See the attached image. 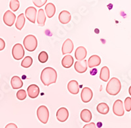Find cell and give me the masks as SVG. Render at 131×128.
I'll list each match as a JSON object with an SVG mask.
<instances>
[{
    "label": "cell",
    "instance_id": "obj_2",
    "mask_svg": "<svg viewBox=\"0 0 131 128\" xmlns=\"http://www.w3.org/2000/svg\"><path fill=\"white\" fill-rule=\"evenodd\" d=\"M121 89V84L119 79L113 77L106 86V92L111 95H116Z\"/></svg>",
    "mask_w": 131,
    "mask_h": 128
},
{
    "label": "cell",
    "instance_id": "obj_16",
    "mask_svg": "<svg viewBox=\"0 0 131 128\" xmlns=\"http://www.w3.org/2000/svg\"><path fill=\"white\" fill-rule=\"evenodd\" d=\"M68 89L71 94L73 95L78 94L79 92V85L78 81L75 80L70 81L68 84Z\"/></svg>",
    "mask_w": 131,
    "mask_h": 128
},
{
    "label": "cell",
    "instance_id": "obj_20",
    "mask_svg": "<svg viewBox=\"0 0 131 128\" xmlns=\"http://www.w3.org/2000/svg\"><path fill=\"white\" fill-rule=\"evenodd\" d=\"M45 12L49 18H52L56 12L55 5L52 3H49L45 6Z\"/></svg>",
    "mask_w": 131,
    "mask_h": 128
},
{
    "label": "cell",
    "instance_id": "obj_30",
    "mask_svg": "<svg viewBox=\"0 0 131 128\" xmlns=\"http://www.w3.org/2000/svg\"><path fill=\"white\" fill-rule=\"evenodd\" d=\"M125 109L127 112L131 110V98L128 97L125 100Z\"/></svg>",
    "mask_w": 131,
    "mask_h": 128
},
{
    "label": "cell",
    "instance_id": "obj_5",
    "mask_svg": "<svg viewBox=\"0 0 131 128\" xmlns=\"http://www.w3.org/2000/svg\"><path fill=\"white\" fill-rule=\"evenodd\" d=\"M24 50L23 45L20 43H17L14 45L12 49V55L13 58L16 60H20L24 57Z\"/></svg>",
    "mask_w": 131,
    "mask_h": 128
},
{
    "label": "cell",
    "instance_id": "obj_23",
    "mask_svg": "<svg viewBox=\"0 0 131 128\" xmlns=\"http://www.w3.org/2000/svg\"><path fill=\"white\" fill-rule=\"evenodd\" d=\"M100 79L104 82H107V81L110 79V70H109L108 67H106V66H104L101 69Z\"/></svg>",
    "mask_w": 131,
    "mask_h": 128
},
{
    "label": "cell",
    "instance_id": "obj_27",
    "mask_svg": "<svg viewBox=\"0 0 131 128\" xmlns=\"http://www.w3.org/2000/svg\"><path fill=\"white\" fill-rule=\"evenodd\" d=\"M48 59H49V56L45 51H42L39 53V56H38V60H39V62L42 63H46Z\"/></svg>",
    "mask_w": 131,
    "mask_h": 128
},
{
    "label": "cell",
    "instance_id": "obj_28",
    "mask_svg": "<svg viewBox=\"0 0 131 128\" xmlns=\"http://www.w3.org/2000/svg\"><path fill=\"white\" fill-rule=\"evenodd\" d=\"M9 6H10V9L15 12L18 10L20 7V2L18 0H12L10 1V3H9Z\"/></svg>",
    "mask_w": 131,
    "mask_h": 128
},
{
    "label": "cell",
    "instance_id": "obj_4",
    "mask_svg": "<svg viewBox=\"0 0 131 128\" xmlns=\"http://www.w3.org/2000/svg\"><path fill=\"white\" fill-rule=\"evenodd\" d=\"M37 118L41 123L45 124L47 123L49 118V111L45 105L40 106L37 110Z\"/></svg>",
    "mask_w": 131,
    "mask_h": 128
},
{
    "label": "cell",
    "instance_id": "obj_6",
    "mask_svg": "<svg viewBox=\"0 0 131 128\" xmlns=\"http://www.w3.org/2000/svg\"><path fill=\"white\" fill-rule=\"evenodd\" d=\"M113 112L116 116H123L125 114V110L123 108V103L121 100L117 99L115 101L113 105Z\"/></svg>",
    "mask_w": 131,
    "mask_h": 128
},
{
    "label": "cell",
    "instance_id": "obj_18",
    "mask_svg": "<svg viewBox=\"0 0 131 128\" xmlns=\"http://www.w3.org/2000/svg\"><path fill=\"white\" fill-rule=\"evenodd\" d=\"M10 84H11L12 88L15 89L21 88L23 86V81H22L20 78L18 76H14L11 79Z\"/></svg>",
    "mask_w": 131,
    "mask_h": 128
},
{
    "label": "cell",
    "instance_id": "obj_29",
    "mask_svg": "<svg viewBox=\"0 0 131 128\" xmlns=\"http://www.w3.org/2000/svg\"><path fill=\"white\" fill-rule=\"evenodd\" d=\"M26 92L24 89H20L16 93V97L19 100H24L26 98Z\"/></svg>",
    "mask_w": 131,
    "mask_h": 128
},
{
    "label": "cell",
    "instance_id": "obj_17",
    "mask_svg": "<svg viewBox=\"0 0 131 128\" xmlns=\"http://www.w3.org/2000/svg\"><path fill=\"white\" fill-rule=\"evenodd\" d=\"M100 63H101V58L97 55L91 56L87 61V66L90 68L98 66Z\"/></svg>",
    "mask_w": 131,
    "mask_h": 128
},
{
    "label": "cell",
    "instance_id": "obj_25",
    "mask_svg": "<svg viewBox=\"0 0 131 128\" xmlns=\"http://www.w3.org/2000/svg\"><path fill=\"white\" fill-rule=\"evenodd\" d=\"M24 24H25V17H24V14L22 13L18 15L16 23H15V25L18 30H21L24 27Z\"/></svg>",
    "mask_w": 131,
    "mask_h": 128
},
{
    "label": "cell",
    "instance_id": "obj_34",
    "mask_svg": "<svg viewBox=\"0 0 131 128\" xmlns=\"http://www.w3.org/2000/svg\"><path fill=\"white\" fill-rule=\"evenodd\" d=\"M5 128H18V127H17V125L15 124L10 123V124H8Z\"/></svg>",
    "mask_w": 131,
    "mask_h": 128
},
{
    "label": "cell",
    "instance_id": "obj_13",
    "mask_svg": "<svg viewBox=\"0 0 131 128\" xmlns=\"http://www.w3.org/2000/svg\"><path fill=\"white\" fill-rule=\"evenodd\" d=\"M39 88L36 84L30 85L27 88V92L28 96L31 99H35L38 97L39 94Z\"/></svg>",
    "mask_w": 131,
    "mask_h": 128
},
{
    "label": "cell",
    "instance_id": "obj_35",
    "mask_svg": "<svg viewBox=\"0 0 131 128\" xmlns=\"http://www.w3.org/2000/svg\"><path fill=\"white\" fill-rule=\"evenodd\" d=\"M97 71H97L96 69H92V70L90 71V73H91V75H95L97 73Z\"/></svg>",
    "mask_w": 131,
    "mask_h": 128
},
{
    "label": "cell",
    "instance_id": "obj_7",
    "mask_svg": "<svg viewBox=\"0 0 131 128\" xmlns=\"http://www.w3.org/2000/svg\"><path fill=\"white\" fill-rule=\"evenodd\" d=\"M3 22L7 25L10 27L15 23V21L16 20V16L15 14L10 11V10H7L6 12H5L4 15L3 17Z\"/></svg>",
    "mask_w": 131,
    "mask_h": 128
},
{
    "label": "cell",
    "instance_id": "obj_10",
    "mask_svg": "<svg viewBox=\"0 0 131 128\" xmlns=\"http://www.w3.org/2000/svg\"><path fill=\"white\" fill-rule=\"evenodd\" d=\"M25 15L26 18L31 22H36V15H37V10L34 7H29L26 9Z\"/></svg>",
    "mask_w": 131,
    "mask_h": 128
},
{
    "label": "cell",
    "instance_id": "obj_31",
    "mask_svg": "<svg viewBox=\"0 0 131 128\" xmlns=\"http://www.w3.org/2000/svg\"><path fill=\"white\" fill-rule=\"evenodd\" d=\"M47 2V0H36V1H33V3L37 7H41L45 5Z\"/></svg>",
    "mask_w": 131,
    "mask_h": 128
},
{
    "label": "cell",
    "instance_id": "obj_21",
    "mask_svg": "<svg viewBox=\"0 0 131 128\" xmlns=\"http://www.w3.org/2000/svg\"><path fill=\"white\" fill-rule=\"evenodd\" d=\"M73 63V58L71 55H66L62 60V65L64 68H70Z\"/></svg>",
    "mask_w": 131,
    "mask_h": 128
},
{
    "label": "cell",
    "instance_id": "obj_19",
    "mask_svg": "<svg viewBox=\"0 0 131 128\" xmlns=\"http://www.w3.org/2000/svg\"><path fill=\"white\" fill-rule=\"evenodd\" d=\"M81 118L84 122L89 123L92 119V113L88 109H83L81 112Z\"/></svg>",
    "mask_w": 131,
    "mask_h": 128
},
{
    "label": "cell",
    "instance_id": "obj_9",
    "mask_svg": "<svg viewBox=\"0 0 131 128\" xmlns=\"http://www.w3.org/2000/svg\"><path fill=\"white\" fill-rule=\"evenodd\" d=\"M69 116V112L65 107L60 108L57 112V118L59 122H64L67 120Z\"/></svg>",
    "mask_w": 131,
    "mask_h": 128
},
{
    "label": "cell",
    "instance_id": "obj_36",
    "mask_svg": "<svg viewBox=\"0 0 131 128\" xmlns=\"http://www.w3.org/2000/svg\"><path fill=\"white\" fill-rule=\"evenodd\" d=\"M128 92H129V94L131 95V86H130L129 89H128Z\"/></svg>",
    "mask_w": 131,
    "mask_h": 128
},
{
    "label": "cell",
    "instance_id": "obj_14",
    "mask_svg": "<svg viewBox=\"0 0 131 128\" xmlns=\"http://www.w3.org/2000/svg\"><path fill=\"white\" fill-rule=\"evenodd\" d=\"M74 68L79 73H83L87 70V61L84 60L83 61H78L75 63Z\"/></svg>",
    "mask_w": 131,
    "mask_h": 128
},
{
    "label": "cell",
    "instance_id": "obj_3",
    "mask_svg": "<svg viewBox=\"0 0 131 128\" xmlns=\"http://www.w3.org/2000/svg\"><path fill=\"white\" fill-rule=\"evenodd\" d=\"M23 44L27 50L29 52H33L36 49L37 46V40L34 35H28L26 36L24 39Z\"/></svg>",
    "mask_w": 131,
    "mask_h": 128
},
{
    "label": "cell",
    "instance_id": "obj_15",
    "mask_svg": "<svg viewBox=\"0 0 131 128\" xmlns=\"http://www.w3.org/2000/svg\"><path fill=\"white\" fill-rule=\"evenodd\" d=\"M71 14L67 10H62L58 15V20L60 22L63 24H66L71 20Z\"/></svg>",
    "mask_w": 131,
    "mask_h": 128
},
{
    "label": "cell",
    "instance_id": "obj_33",
    "mask_svg": "<svg viewBox=\"0 0 131 128\" xmlns=\"http://www.w3.org/2000/svg\"><path fill=\"white\" fill-rule=\"evenodd\" d=\"M5 47V43L3 39L0 38V51L3 50Z\"/></svg>",
    "mask_w": 131,
    "mask_h": 128
},
{
    "label": "cell",
    "instance_id": "obj_24",
    "mask_svg": "<svg viewBox=\"0 0 131 128\" xmlns=\"http://www.w3.org/2000/svg\"><path fill=\"white\" fill-rule=\"evenodd\" d=\"M97 111L101 114H107L110 111V108L107 104L105 103H100L97 105Z\"/></svg>",
    "mask_w": 131,
    "mask_h": 128
},
{
    "label": "cell",
    "instance_id": "obj_12",
    "mask_svg": "<svg viewBox=\"0 0 131 128\" xmlns=\"http://www.w3.org/2000/svg\"><path fill=\"white\" fill-rule=\"evenodd\" d=\"M73 50V43L70 39H67L63 43L62 47V54L65 55L66 54H70Z\"/></svg>",
    "mask_w": 131,
    "mask_h": 128
},
{
    "label": "cell",
    "instance_id": "obj_26",
    "mask_svg": "<svg viewBox=\"0 0 131 128\" xmlns=\"http://www.w3.org/2000/svg\"><path fill=\"white\" fill-rule=\"evenodd\" d=\"M33 59L30 56H26L24 58L22 63H21V66L24 68H28L32 65Z\"/></svg>",
    "mask_w": 131,
    "mask_h": 128
},
{
    "label": "cell",
    "instance_id": "obj_22",
    "mask_svg": "<svg viewBox=\"0 0 131 128\" xmlns=\"http://www.w3.org/2000/svg\"><path fill=\"white\" fill-rule=\"evenodd\" d=\"M37 21L38 25H40V26H44L45 25V21H46V17H45V12H44L43 9H41L38 10Z\"/></svg>",
    "mask_w": 131,
    "mask_h": 128
},
{
    "label": "cell",
    "instance_id": "obj_11",
    "mask_svg": "<svg viewBox=\"0 0 131 128\" xmlns=\"http://www.w3.org/2000/svg\"><path fill=\"white\" fill-rule=\"evenodd\" d=\"M87 55V51L84 46H79L75 52V57L78 61H83L85 60Z\"/></svg>",
    "mask_w": 131,
    "mask_h": 128
},
{
    "label": "cell",
    "instance_id": "obj_1",
    "mask_svg": "<svg viewBox=\"0 0 131 128\" xmlns=\"http://www.w3.org/2000/svg\"><path fill=\"white\" fill-rule=\"evenodd\" d=\"M57 79V73L55 69L50 67L45 68L41 74V81L45 86L55 83Z\"/></svg>",
    "mask_w": 131,
    "mask_h": 128
},
{
    "label": "cell",
    "instance_id": "obj_32",
    "mask_svg": "<svg viewBox=\"0 0 131 128\" xmlns=\"http://www.w3.org/2000/svg\"><path fill=\"white\" fill-rule=\"evenodd\" d=\"M83 128H97V127L96 126V124H94V122H92V123H89V124L85 125Z\"/></svg>",
    "mask_w": 131,
    "mask_h": 128
},
{
    "label": "cell",
    "instance_id": "obj_8",
    "mask_svg": "<svg viewBox=\"0 0 131 128\" xmlns=\"http://www.w3.org/2000/svg\"><path fill=\"white\" fill-rule=\"evenodd\" d=\"M93 96V93L91 88L88 87H85L82 89L81 94V98L83 102L84 103H89L91 101Z\"/></svg>",
    "mask_w": 131,
    "mask_h": 128
}]
</instances>
